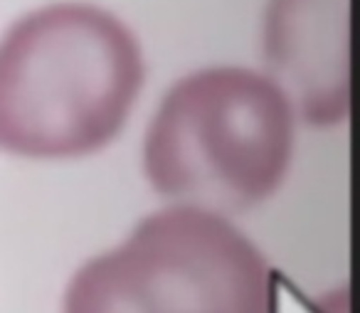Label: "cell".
<instances>
[{"label":"cell","instance_id":"cell-2","mask_svg":"<svg viewBox=\"0 0 360 313\" xmlns=\"http://www.w3.org/2000/svg\"><path fill=\"white\" fill-rule=\"evenodd\" d=\"M294 106L271 77L210 67L165 94L143 139V170L165 198L212 212L264 203L286 178Z\"/></svg>","mask_w":360,"mask_h":313},{"label":"cell","instance_id":"cell-1","mask_svg":"<svg viewBox=\"0 0 360 313\" xmlns=\"http://www.w3.org/2000/svg\"><path fill=\"white\" fill-rule=\"evenodd\" d=\"M136 35L104 8L55 3L0 40V151L82 158L119 136L143 89Z\"/></svg>","mask_w":360,"mask_h":313},{"label":"cell","instance_id":"cell-3","mask_svg":"<svg viewBox=\"0 0 360 313\" xmlns=\"http://www.w3.org/2000/svg\"><path fill=\"white\" fill-rule=\"evenodd\" d=\"M264 254L220 212L173 205L72 279L62 313H271Z\"/></svg>","mask_w":360,"mask_h":313},{"label":"cell","instance_id":"cell-4","mask_svg":"<svg viewBox=\"0 0 360 313\" xmlns=\"http://www.w3.org/2000/svg\"><path fill=\"white\" fill-rule=\"evenodd\" d=\"M271 79L309 124L348 114V0H271L264 25Z\"/></svg>","mask_w":360,"mask_h":313}]
</instances>
